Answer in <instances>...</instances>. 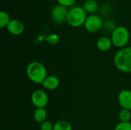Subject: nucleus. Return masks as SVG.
<instances>
[{"label":"nucleus","instance_id":"f257e3e1","mask_svg":"<svg viewBox=\"0 0 131 130\" xmlns=\"http://www.w3.org/2000/svg\"><path fill=\"white\" fill-rule=\"evenodd\" d=\"M26 74L28 79L37 84H42L48 77L46 67L39 61H32L29 63L26 68Z\"/></svg>","mask_w":131,"mask_h":130},{"label":"nucleus","instance_id":"f03ea898","mask_svg":"<svg viewBox=\"0 0 131 130\" xmlns=\"http://www.w3.org/2000/svg\"><path fill=\"white\" fill-rule=\"evenodd\" d=\"M115 67L124 73H131V47H125L119 50L114 58Z\"/></svg>","mask_w":131,"mask_h":130},{"label":"nucleus","instance_id":"7ed1b4c3","mask_svg":"<svg viewBox=\"0 0 131 130\" xmlns=\"http://www.w3.org/2000/svg\"><path fill=\"white\" fill-rule=\"evenodd\" d=\"M87 18V12L84 8L75 6L69 9L67 21L71 26L78 28L84 25Z\"/></svg>","mask_w":131,"mask_h":130},{"label":"nucleus","instance_id":"20e7f679","mask_svg":"<svg viewBox=\"0 0 131 130\" xmlns=\"http://www.w3.org/2000/svg\"><path fill=\"white\" fill-rule=\"evenodd\" d=\"M111 39L114 46L120 48H125L130 40V31L124 26L116 27L111 33Z\"/></svg>","mask_w":131,"mask_h":130},{"label":"nucleus","instance_id":"39448f33","mask_svg":"<svg viewBox=\"0 0 131 130\" xmlns=\"http://www.w3.org/2000/svg\"><path fill=\"white\" fill-rule=\"evenodd\" d=\"M84 26L88 31L91 33H95L102 28L103 21L100 16L93 14L88 16Z\"/></svg>","mask_w":131,"mask_h":130},{"label":"nucleus","instance_id":"423d86ee","mask_svg":"<svg viewBox=\"0 0 131 130\" xmlns=\"http://www.w3.org/2000/svg\"><path fill=\"white\" fill-rule=\"evenodd\" d=\"M48 100V94L41 90H35L31 95V101L36 108H45Z\"/></svg>","mask_w":131,"mask_h":130},{"label":"nucleus","instance_id":"0eeeda50","mask_svg":"<svg viewBox=\"0 0 131 130\" xmlns=\"http://www.w3.org/2000/svg\"><path fill=\"white\" fill-rule=\"evenodd\" d=\"M68 11L69 10L67 7H64L61 5H55L54 7H53L51 11V16L52 20L58 24L64 23L65 21H67Z\"/></svg>","mask_w":131,"mask_h":130},{"label":"nucleus","instance_id":"6e6552de","mask_svg":"<svg viewBox=\"0 0 131 130\" xmlns=\"http://www.w3.org/2000/svg\"><path fill=\"white\" fill-rule=\"evenodd\" d=\"M118 103L122 109L131 110V90H121L118 94Z\"/></svg>","mask_w":131,"mask_h":130},{"label":"nucleus","instance_id":"1a4fd4ad","mask_svg":"<svg viewBox=\"0 0 131 130\" xmlns=\"http://www.w3.org/2000/svg\"><path fill=\"white\" fill-rule=\"evenodd\" d=\"M6 28L8 32L13 35H20L23 33L25 30L24 24L21 21L17 19L11 20Z\"/></svg>","mask_w":131,"mask_h":130},{"label":"nucleus","instance_id":"9d476101","mask_svg":"<svg viewBox=\"0 0 131 130\" xmlns=\"http://www.w3.org/2000/svg\"><path fill=\"white\" fill-rule=\"evenodd\" d=\"M41 85L43 86L44 88L48 90H54L59 87L60 80L57 77L54 75H49L45 78Z\"/></svg>","mask_w":131,"mask_h":130},{"label":"nucleus","instance_id":"9b49d317","mask_svg":"<svg viewBox=\"0 0 131 130\" xmlns=\"http://www.w3.org/2000/svg\"><path fill=\"white\" fill-rule=\"evenodd\" d=\"M113 44L111 39L107 37H101L97 41V48L101 51H107L111 49Z\"/></svg>","mask_w":131,"mask_h":130},{"label":"nucleus","instance_id":"f8f14e48","mask_svg":"<svg viewBox=\"0 0 131 130\" xmlns=\"http://www.w3.org/2000/svg\"><path fill=\"white\" fill-rule=\"evenodd\" d=\"M47 116L48 113L45 108H36L33 114L34 120H35V122L39 123H42L43 122L46 121Z\"/></svg>","mask_w":131,"mask_h":130},{"label":"nucleus","instance_id":"ddd939ff","mask_svg":"<svg viewBox=\"0 0 131 130\" xmlns=\"http://www.w3.org/2000/svg\"><path fill=\"white\" fill-rule=\"evenodd\" d=\"M83 8L86 11V12L91 13L93 15V13H95L98 10L99 5L97 2L95 0H87L86 2H84Z\"/></svg>","mask_w":131,"mask_h":130},{"label":"nucleus","instance_id":"4468645a","mask_svg":"<svg viewBox=\"0 0 131 130\" xmlns=\"http://www.w3.org/2000/svg\"><path fill=\"white\" fill-rule=\"evenodd\" d=\"M72 125L66 120H60L54 125L53 130H72Z\"/></svg>","mask_w":131,"mask_h":130},{"label":"nucleus","instance_id":"2eb2a0df","mask_svg":"<svg viewBox=\"0 0 131 130\" xmlns=\"http://www.w3.org/2000/svg\"><path fill=\"white\" fill-rule=\"evenodd\" d=\"M118 117L121 122L129 123L131 120V110L122 109L118 114Z\"/></svg>","mask_w":131,"mask_h":130},{"label":"nucleus","instance_id":"dca6fc26","mask_svg":"<svg viewBox=\"0 0 131 130\" xmlns=\"http://www.w3.org/2000/svg\"><path fill=\"white\" fill-rule=\"evenodd\" d=\"M10 17L8 14L5 11H0V27L2 28L7 27L8 23L10 22Z\"/></svg>","mask_w":131,"mask_h":130},{"label":"nucleus","instance_id":"f3484780","mask_svg":"<svg viewBox=\"0 0 131 130\" xmlns=\"http://www.w3.org/2000/svg\"><path fill=\"white\" fill-rule=\"evenodd\" d=\"M59 40H60L59 37L56 34H49V35H48L46 37V41L48 44H52V45L57 44L59 42Z\"/></svg>","mask_w":131,"mask_h":130},{"label":"nucleus","instance_id":"a211bd4d","mask_svg":"<svg viewBox=\"0 0 131 130\" xmlns=\"http://www.w3.org/2000/svg\"><path fill=\"white\" fill-rule=\"evenodd\" d=\"M114 130H131V123H123L120 122L114 128Z\"/></svg>","mask_w":131,"mask_h":130},{"label":"nucleus","instance_id":"6ab92c4d","mask_svg":"<svg viewBox=\"0 0 131 130\" xmlns=\"http://www.w3.org/2000/svg\"><path fill=\"white\" fill-rule=\"evenodd\" d=\"M40 129L41 130H53L54 129V125L50 121H45L40 125Z\"/></svg>","mask_w":131,"mask_h":130},{"label":"nucleus","instance_id":"aec40b11","mask_svg":"<svg viewBox=\"0 0 131 130\" xmlns=\"http://www.w3.org/2000/svg\"><path fill=\"white\" fill-rule=\"evenodd\" d=\"M75 1L76 0H58V2L59 3V5L68 8L73 6L75 3Z\"/></svg>","mask_w":131,"mask_h":130}]
</instances>
